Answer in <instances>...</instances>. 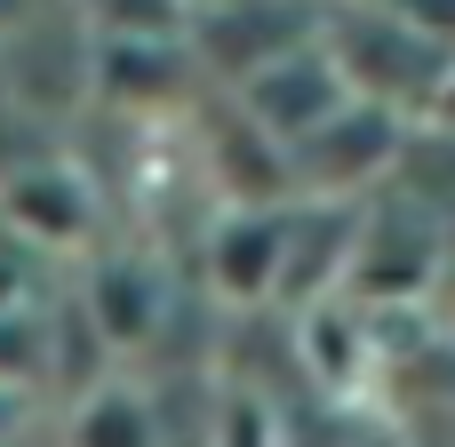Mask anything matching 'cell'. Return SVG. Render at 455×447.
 I'll use <instances>...</instances> for the list:
<instances>
[{
    "label": "cell",
    "instance_id": "obj_12",
    "mask_svg": "<svg viewBox=\"0 0 455 447\" xmlns=\"http://www.w3.org/2000/svg\"><path fill=\"white\" fill-rule=\"evenodd\" d=\"M24 424H32V400L24 392H0V440H16Z\"/></svg>",
    "mask_w": 455,
    "mask_h": 447
},
{
    "label": "cell",
    "instance_id": "obj_3",
    "mask_svg": "<svg viewBox=\"0 0 455 447\" xmlns=\"http://www.w3.org/2000/svg\"><path fill=\"white\" fill-rule=\"evenodd\" d=\"M312 16H320V0H200L184 16V56L208 88H240L272 56L304 48Z\"/></svg>",
    "mask_w": 455,
    "mask_h": 447
},
{
    "label": "cell",
    "instance_id": "obj_2",
    "mask_svg": "<svg viewBox=\"0 0 455 447\" xmlns=\"http://www.w3.org/2000/svg\"><path fill=\"white\" fill-rule=\"evenodd\" d=\"M400 136L408 120L376 112V104H344L336 120H320L304 144H288V192L296 200H336V208H360L392 184V160H400Z\"/></svg>",
    "mask_w": 455,
    "mask_h": 447
},
{
    "label": "cell",
    "instance_id": "obj_5",
    "mask_svg": "<svg viewBox=\"0 0 455 447\" xmlns=\"http://www.w3.org/2000/svg\"><path fill=\"white\" fill-rule=\"evenodd\" d=\"M224 104L264 136V144H280V160H288V144H304L320 120H336L352 96H344V80L328 72V56L304 40V48H288V56H272L264 72H248L240 88H224Z\"/></svg>",
    "mask_w": 455,
    "mask_h": 447
},
{
    "label": "cell",
    "instance_id": "obj_11",
    "mask_svg": "<svg viewBox=\"0 0 455 447\" xmlns=\"http://www.w3.org/2000/svg\"><path fill=\"white\" fill-rule=\"evenodd\" d=\"M424 128L455 136V64H448V80H440V96H432V112H424Z\"/></svg>",
    "mask_w": 455,
    "mask_h": 447
},
{
    "label": "cell",
    "instance_id": "obj_1",
    "mask_svg": "<svg viewBox=\"0 0 455 447\" xmlns=\"http://www.w3.org/2000/svg\"><path fill=\"white\" fill-rule=\"evenodd\" d=\"M312 48L328 56V72L344 80L352 104H376L392 120H424L440 80H448V48H432L424 32H408L384 0H320L312 16Z\"/></svg>",
    "mask_w": 455,
    "mask_h": 447
},
{
    "label": "cell",
    "instance_id": "obj_9",
    "mask_svg": "<svg viewBox=\"0 0 455 447\" xmlns=\"http://www.w3.org/2000/svg\"><path fill=\"white\" fill-rule=\"evenodd\" d=\"M56 447H160V408L136 384H88L72 400Z\"/></svg>",
    "mask_w": 455,
    "mask_h": 447
},
{
    "label": "cell",
    "instance_id": "obj_7",
    "mask_svg": "<svg viewBox=\"0 0 455 447\" xmlns=\"http://www.w3.org/2000/svg\"><path fill=\"white\" fill-rule=\"evenodd\" d=\"M72 312H80L112 352L144 344V336L160 328V312H168L160 264H152L144 248H112V256H96V264L80 272V288H72Z\"/></svg>",
    "mask_w": 455,
    "mask_h": 447
},
{
    "label": "cell",
    "instance_id": "obj_6",
    "mask_svg": "<svg viewBox=\"0 0 455 447\" xmlns=\"http://www.w3.org/2000/svg\"><path fill=\"white\" fill-rule=\"evenodd\" d=\"M88 224H96L88 168H64V160L0 168V232L8 240H24L40 256H64V248H88Z\"/></svg>",
    "mask_w": 455,
    "mask_h": 447
},
{
    "label": "cell",
    "instance_id": "obj_4",
    "mask_svg": "<svg viewBox=\"0 0 455 447\" xmlns=\"http://www.w3.org/2000/svg\"><path fill=\"white\" fill-rule=\"evenodd\" d=\"M200 96H208V80L192 72L184 40H88V104L96 112H120L144 128Z\"/></svg>",
    "mask_w": 455,
    "mask_h": 447
},
{
    "label": "cell",
    "instance_id": "obj_8",
    "mask_svg": "<svg viewBox=\"0 0 455 447\" xmlns=\"http://www.w3.org/2000/svg\"><path fill=\"white\" fill-rule=\"evenodd\" d=\"M280 216L288 208H216L200 232V280L224 304L280 296Z\"/></svg>",
    "mask_w": 455,
    "mask_h": 447
},
{
    "label": "cell",
    "instance_id": "obj_13",
    "mask_svg": "<svg viewBox=\"0 0 455 447\" xmlns=\"http://www.w3.org/2000/svg\"><path fill=\"white\" fill-rule=\"evenodd\" d=\"M184 8H200V0H184Z\"/></svg>",
    "mask_w": 455,
    "mask_h": 447
},
{
    "label": "cell",
    "instance_id": "obj_10",
    "mask_svg": "<svg viewBox=\"0 0 455 447\" xmlns=\"http://www.w3.org/2000/svg\"><path fill=\"white\" fill-rule=\"evenodd\" d=\"M384 8H392L408 32H424L432 48H448V56H455V0H384Z\"/></svg>",
    "mask_w": 455,
    "mask_h": 447
}]
</instances>
